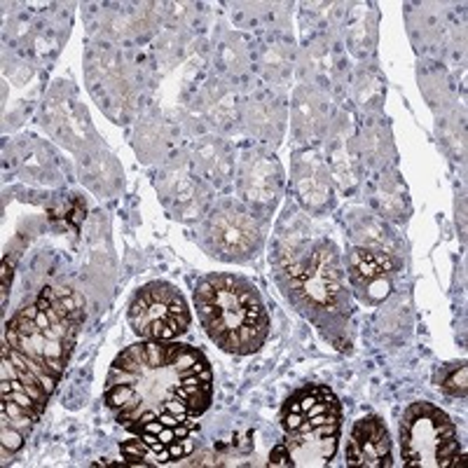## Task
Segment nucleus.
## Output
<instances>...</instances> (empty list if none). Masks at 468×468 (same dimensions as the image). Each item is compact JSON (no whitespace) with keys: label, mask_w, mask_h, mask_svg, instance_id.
<instances>
[{"label":"nucleus","mask_w":468,"mask_h":468,"mask_svg":"<svg viewBox=\"0 0 468 468\" xmlns=\"http://www.w3.org/2000/svg\"><path fill=\"white\" fill-rule=\"evenodd\" d=\"M213 399V373L202 351L187 345L144 340L112 361L106 403L124 429L160 420L197 424Z\"/></svg>","instance_id":"nucleus-1"},{"label":"nucleus","mask_w":468,"mask_h":468,"mask_svg":"<svg viewBox=\"0 0 468 468\" xmlns=\"http://www.w3.org/2000/svg\"><path fill=\"white\" fill-rule=\"evenodd\" d=\"M195 304L207 335L228 354H256L270 333V314L256 286L234 274H211L195 288Z\"/></svg>","instance_id":"nucleus-2"},{"label":"nucleus","mask_w":468,"mask_h":468,"mask_svg":"<svg viewBox=\"0 0 468 468\" xmlns=\"http://www.w3.org/2000/svg\"><path fill=\"white\" fill-rule=\"evenodd\" d=\"M282 426L291 466H325L340 442V400L325 387L300 388L283 405Z\"/></svg>","instance_id":"nucleus-3"},{"label":"nucleus","mask_w":468,"mask_h":468,"mask_svg":"<svg viewBox=\"0 0 468 468\" xmlns=\"http://www.w3.org/2000/svg\"><path fill=\"white\" fill-rule=\"evenodd\" d=\"M288 298L319 328L349 319V292L340 256L330 241H316L307 256L288 265Z\"/></svg>","instance_id":"nucleus-4"},{"label":"nucleus","mask_w":468,"mask_h":468,"mask_svg":"<svg viewBox=\"0 0 468 468\" xmlns=\"http://www.w3.org/2000/svg\"><path fill=\"white\" fill-rule=\"evenodd\" d=\"M78 330L80 325L58 314L52 304L37 295L36 303L22 307L7 321L5 342L61 379L75 346Z\"/></svg>","instance_id":"nucleus-5"},{"label":"nucleus","mask_w":468,"mask_h":468,"mask_svg":"<svg viewBox=\"0 0 468 468\" xmlns=\"http://www.w3.org/2000/svg\"><path fill=\"white\" fill-rule=\"evenodd\" d=\"M400 454L405 466L452 468L462 454L457 426L433 403L410 405L400 421Z\"/></svg>","instance_id":"nucleus-6"},{"label":"nucleus","mask_w":468,"mask_h":468,"mask_svg":"<svg viewBox=\"0 0 468 468\" xmlns=\"http://www.w3.org/2000/svg\"><path fill=\"white\" fill-rule=\"evenodd\" d=\"M129 325L141 340L171 342L190 328V309L178 288L166 282H150L129 303Z\"/></svg>","instance_id":"nucleus-7"},{"label":"nucleus","mask_w":468,"mask_h":468,"mask_svg":"<svg viewBox=\"0 0 468 468\" xmlns=\"http://www.w3.org/2000/svg\"><path fill=\"white\" fill-rule=\"evenodd\" d=\"M204 232H207L213 256L223 258V261H246V258L256 256L262 239L261 225L256 223V218L232 207L211 213Z\"/></svg>","instance_id":"nucleus-8"},{"label":"nucleus","mask_w":468,"mask_h":468,"mask_svg":"<svg viewBox=\"0 0 468 468\" xmlns=\"http://www.w3.org/2000/svg\"><path fill=\"white\" fill-rule=\"evenodd\" d=\"M346 463L354 468L391 466V438L379 417H363L354 424L346 442Z\"/></svg>","instance_id":"nucleus-9"},{"label":"nucleus","mask_w":468,"mask_h":468,"mask_svg":"<svg viewBox=\"0 0 468 468\" xmlns=\"http://www.w3.org/2000/svg\"><path fill=\"white\" fill-rule=\"evenodd\" d=\"M394 277V261L373 249H354L349 256V282L366 303H379L388 295Z\"/></svg>","instance_id":"nucleus-10"},{"label":"nucleus","mask_w":468,"mask_h":468,"mask_svg":"<svg viewBox=\"0 0 468 468\" xmlns=\"http://www.w3.org/2000/svg\"><path fill=\"white\" fill-rule=\"evenodd\" d=\"M40 298H43L45 303L52 304L58 314L70 319L73 324L82 325V321H85V300H82L73 288L45 286L43 292H40Z\"/></svg>","instance_id":"nucleus-11"},{"label":"nucleus","mask_w":468,"mask_h":468,"mask_svg":"<svg viewBox=\"0 0 468 468\" xmlns=\"http://www.w3.org/2000/svg\"><path fill=\"white\" fill-rule=\"evenodd\" d=\"M36 421L37 417L33 412H28L27 408H22V405L12 403V400H3V405H0V424L12 426L19 433H24V436L31 433Z\"/></svg>","instance_id":"nucleus-12"},{"label":"nucleus","mask_w":468,"mask_h":468,"mask_svg":"<svg viewBox=\"0 0 468 468\" xmlns=\"http://www.w3.org/2000/svg\"><path fill=\"white\" fill-rule=\"evenodd\" d=\"M466 375H468V370H466V366H459V367H454L452 370V375H450V378H445L442 379V391H445V394H450V396H466Z\"/></svg>","instance_id":"nucleus-13"},{"label":"nucleus","mask_w":468,"mask_h":468,"mask_svg":"<svg viewBox=\"0 0 468 468\" xmlns=\"http://www.w3.org/2000/svg\"><path fill=\"white\" fill-rule=\"evenodd\" d=\"M0 438H3V447H7L10 452H16L24 445V441H27L24 433H19L16 429H12L7 424H0Z\"/></svg>","instance_id":"nucleus-14"}]
</instances>
